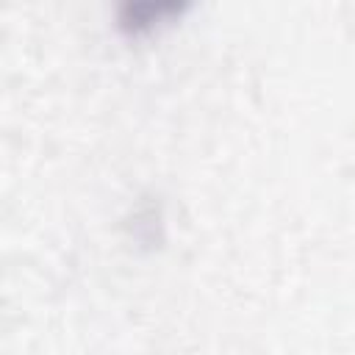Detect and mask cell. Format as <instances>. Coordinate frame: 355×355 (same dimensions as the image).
I'll return each mask as SVG.
<instances>
[{
    "instance_id": "cell-1",
    "label": "cell",
    "mask_w": 355,
    "mask_h": 355,
    "mask_svg": "<svg viewBox=\"0 0 355 355\" xmlns=\"http://www.w3.org/2000/svg\"><path fill=\"white\" fill-rule=\"evenodd\" d=\"M183 3H172V0H141V3H125L119 8V25L130 33H144L153 31L161 19H166L169 14L180 11Z\"/></svg>"
}]
</instances>
